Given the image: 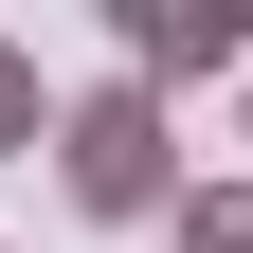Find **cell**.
<instances>
[{"mask_svg":"<svg viewBox=\"0 0 253 253\" xmlns=\"http://www.w3.org/2000/svg\"><path fill=\"white\" fill-rule=\"evenodd\" d=\"M54 181H73V217H181V199H199V181H181V145H163V90H145V73L73 90V126H54Z\"/></svg>","mask_w":253,"mask_h":253,"instance_id":"obj_1","label":"cell"},{"mask_svg":"<svg viewBox=\"0 0 253 253\" xmlns=\"http://www.w3.org/2000/svg\"><path fill=\"white\" fill-rule=\"evenodd\" d=\"M109 37H126L145 90H181V73H253V18H235V0H109Z\"/></svg>","mask_w":253,"mask_h":253,"instance_id":"obj_2","label":"cell"},{"mask_svg":"<svg viewBox=\"0 0 253 253\" xmlns=\"http://www.w3.org/2000/svg\"><path fill=\"white\" fill-rule=\"evenodd\" d=\"M54 126H73V109H54V90H37V54H18V37H0V163H37V145H54Z\"/></svg>","mask_w":253,"mask_h":253,"instance_id":"obj_3","label":"cell"},{"mask_svg":"<svg viewBox=\"0 0 253 253\" xmlns=\"http://www.w3.org/2000/svg\"><path fill=\"white\" fill-rule=\"evenodd\" d=\"M181 253H253V181H199L181 199Z\"/></svg>","mask_w":253,"mask_h":253,"instance_id":"obj_4","label":"cell"}]
</instances>
